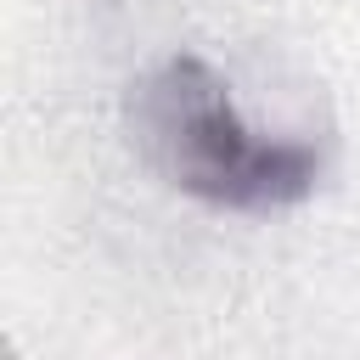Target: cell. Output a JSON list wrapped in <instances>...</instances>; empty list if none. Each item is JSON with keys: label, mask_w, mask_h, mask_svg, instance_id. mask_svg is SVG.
<instances>
[{"label": "cell", "mask_w": 360, "mask_h": 360, "mask_svg": "<svg viewBox=\"0 0 360 360\" xmlns=\"http://www.w3.org/2000/svg\"><path fill=\"white\" fill-rule=\"evenodd\" d=\"M124 118H129L141 158L174 191L231 208V214L292 208L326 174V152L315 141L253 129L225 73L197 51H174L152 62L129 84Z\"/></svg>", "instance_id": "6da1fadb"}]
</instances>
